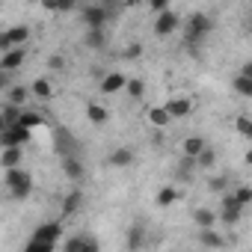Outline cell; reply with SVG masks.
I'll return each instance as SVG.
<instances>
[{
  "label": "cell",
  "mask_w": 252,
  "mask_h": 252,
  "mask_svg": "<svg viewBox=\"0 0 252 252\" xmlns=\"http://www.w3.org/2000/svg\"><path fill=\"white\" fill-rule=\"evenodd\" d=\"M211 30H214L211 15H205V12H193V15L187 18V24H184V39H187V45L193 48V45H199Z\"/></svg>",
  "instance_id": "1"
},
{
  "label": "cell",
  "mask_w": 252,
  "mask_h": 252,
  "mask_svg": "<svg viewBox=\"0 0 252 252\" xmlns=\"http://www.w3.org/2000/svg\"><path fill=\"white\" fill-rule=\"evenodd\" d=\"M6 187H9V193L15 196V199H27L30 193H33V175L27 172V169H6Z\"/></svg>",
  "instance_id": "2"
},
{
  "label": "cell",
  "mask_w": 252,
  "mask_h": 252,
  "mask_svg": "<svg viewBox=\"0 0 252 252\" xmlns=\"http://www.w3.org/2000/svg\"><path fill=\"white\" fill-rule=\"evenodd\" d=\"M80 18H83L86 30H104L110 21V6L107 3H89L80 9Z\"/></svg>",
  "instance_id": "3"
},
{
  "label": "cell",
  "mask_w": 252,
  "mask_h": 252,
  "mask_svg": "<svg viewBox=\"0 0 252 252\" xmlns=\"http://www.w3.org/2000/svg\"><path fill=\"white\" fill-rule=\"evenodd\" d=\"M30 140H33V131L21 128V125H9V128L0 134V149H21Z\"/></svg>",
  "instance_id": "4"
},
{
  "label": "cell",
  "mask_w": 252,
  "mask_h": 252,
  "mask_svg": "<svg viewBox=\"0 0 252 252\" xmlns=\"http://www.w3.org/2000/svg\"><path fill=\"white\" fill-rule=\"evenodd\" d=\"M63 237V225L60 222H42L33 228V243H48V246H57V240Z\"/></svg>",
  "instance_id": "5"
},
{
  "label": "cell",
  "mask_w": 252,
  "mask_h": 252,
  "mask_svg": "<svg viewBox=\"0 0 252 252\" xmlns=\"http://www.w3.org/2000/svg\"><path fill=\"white\" fill-rule=\"evenodd\" d=\"M178 27H181V18H178L172 9H166V12H160L158 21H155V36H172Z\"/></svg>",
  "instance_id": "6"
},
{
  "label": "cell",
  "mask_w": 252,
  "mask_h": 252,
  "mask_svg": "<svg viewBox=\"0 0 252 252\" xmlns=\"http://www.w3.org/2000/svg\"><path fill=\"white\" fill-rule=\"evenodd\" d=\"M240 217H243V208L234 202V196H231V193H225V196H222V214H220V220H222L225 225H237V222H240Z\"/></svg>",
  "instance_id": "7"
},
{
  "label": "cell",
  "mask_w": 252,
  "mask_h": 252,
  "mask_svg": "<svg viewBox=\"0 0 252 252\" xmlns=\"http://www.w3.org/2000/svg\"><path fill=\"white\" fill-rule=\"evenodd\" d=\"M24 60H27V48H12V51H6L3 57H0V71L9 74V71L21 68V63H24Z\"/></svg>",
  "instance_id": "8"
},
{
  "label": "cell",
  "mask_w": 252,
  "mask_h": 252,
  "mask_svg": "<svg viewBox=\"0 0 252 252\" xmlns=\"http://www.w3.org/2000/svg\"><path fill=\"white\" fill-rule=\"evenodd\" d=\"M163 110H166V116H169V119H184V116L193 110V104H190V98L175 95V98H169V101L163 104Z\"/></svg>",
  "instance_id": "9"
},
{
  "label": "cell",
  "mask_w": 252,
  "mask_h": 252,
  "mask_svg": "<svg viewBox=\"0 0 252 252\" xmlns=\"http://www.w3.org/2000/svg\"><path fill=\"white\" fill-rule=\"evenodd\" d=\"M3 33H6L9 48H24V45L30 42V27H27V24H15V27H9V30H3Z\"/></svg>",
  "instance_id": "10"
},
{
  "label": "cell",
  "mask_w": 252,
  "mask_h": 252,
  "mask_svg": "<svg viewBox=\"0 0 252 252\" xmlns=\"http://www.w3.org/2000/svg\"><path fill=\"white\" fill-rule=\"evenodd\" d=\"M57 152H60L63 158H77V143H74V137H71L65 128L57 131Z\"/></svg>",
  "instance_id": "11"
},
{
  "label": "cell",
  "mask_w": 252,
  "mask_h": 252,
  "mask_svg": "<svg viewBox=\"0 0 252 252\" xmlns=\"http://www.w3.org/2000/svg\"><path fill=\"white\" fill-rule=\"evenodd\" d=\"M205 146H208V140H205V137H199V134H190V137L181 143V152H184V158L196 160V158L205 152Z\"/></svg>",
  "instance_id": "12"
},
{
  "label": "cell",
  "mask_w": 252,
  "mask_h": 252,
  "mask_svg": "<svg viewBox=\"0 0 252 252\" xmlns=\"http://www.w3.org/2000/svg\"><path fill=\"white\" fill-rule=\"evenodd\" d=\"M125 83H128V77H125L122 71H110V74H104V77H101V92H107V95L122 92V89H125Z\"/></svg>",
  "instance_id": "13"
},
{
  "label": "cell",
  "mask_w": 252,
  "mask_h": 252,
  "mask_svg": "<svg viewBox=\"0 0 252 252\" xmlns=\"http://www.w3.org/2000/svg\"><path fill=\"white\" fill-rule=\"evenodd\" d=\"M134 149H128V146H122V149H116V152H110V158H107V163L110 166H116V169H125V166H131L134 163Z\"/></svg>",
  "instance_id": "14"
},
{
  "label": "cell",
  "mask_w": 252,
  "mask_h": 252,
  "mask_svg": "<svg viewBox=\"0 0 252 252\" xmlns=\"http://www.w3.org/2000/svg\"><path fill=\"white\" fill-rule=\"evenodd\" d=\"M83 202H86L83 190H71V193H65V196H63V217H71V214H77V211L83 208Z\"/></svg>",
  "instance_id": "15"
},
{
  "label": "cell",
  "mask_w": 252,
  "mask_h": 252,
  "mask_svg": "<svg viewBox=\"0 0 252 252\" xmlns=\"http://www.w3.org/2000/svg\"><path fill=\"white\" fill-rule=\"evenodd\" d=\"M24 160V149H3L0 152V166L3 169H18Z\"/></svg>",
  "instance_id": "16"
},
{
  "label": "cell",
  "mask_w": 252,
  "mask_h": 252,
  "mask_svg": "<svg viewBox=\"0 0 252 252\" xmlns=\"http://www.w3.org/2000/svg\"><path fill=\"white\" fill-rule=\"evenodd\" d=\"M63 172H65L71 181H83V175H86L80 158H63Z\"/></svg>",
  "instance_id": "17"
},
{
  "label": "cell",
  "mask_w": 252,
  "mask_h": 252,
  "mask_svg": "<svg viewBox=\"0 0 252 252\" xmlns=\"http://www.w3.org/2000/svg\"><path fill=\"white\" fill-rule=\"evenodd\" d=\"M30 95H33V98H39V101H48V98L54 95L51 80H48V77H36V80H33V86H30Z\"/></svg>",
  "instance_id": "18"
},
{
  "label": "cell",
  "mask_w": 252,
  "mask_h": 252,
  "mask_svg": "<svg viewBox=\"0 0 252 252\" xmlns=\"http://www.w3.org/2000/svg\"><path fill=\"white\" fill-rule=\"evenodd\" d=\"M83 45L92 48V51H101L107 45V30H86L83 33Z\"/></svg>",
  "instance_id": "19"
},
{
  "label": "cell",
  "mask_w": 252,
  "mask_h": 252,
  "mask_svg": "<svg viewBox=\"0 0 252 252\" xmlns=\"http://www.w3.org/2000/svg\"><path fill=\"white\" fill-rule=\"evenodd\" d=\"M199 243L205 246V249H222L225 246V240L214 231V228H202V234H199Z\"/></svg>",
  "instance_id": "20"
},
{
  "label": "cell",
  "mask_w": 252,
  "mask_h": 252,
  "mask_svg": "<svg viewBox=\"0 0 252 252\" xmlns=\"http://www.w3.org/2000/svg\"><path fill=\"white\" fill-rule=\"evenodd\" d=\"M18 125H21V128H27V131H33V128H42V125H45V116L42 113H33V110H24L21 119H18Z\"/></svg>",
  "instance_id": "21"
},
{
  "label": "cell",
  "mask_w": 252,
  "mask_h": 252,
  "mask_svg": "<svg viewBox=\"0 0 252 252\" xmlns=\"http://www.w3.org/2000/svg\"><path fill=\"white\" fill-rule=\"evenodd\" d=\"M86 119H89L92 125H104V122L110 119V113H107V107H101V104H86Z\"/></svg>",
  "instance_id": "22"
},
{
  "label": "cell",
  "mask_w": 252,
  "mask_h": 252,
  "mask_svg": "<svg viewBox=\"0 0 252 252\" xmlns=\"http://www.w3.org/2000/svg\"><path fill=\"white\" fill-rule=\"evenodd\" d=\"M175 199H178V187L166 184V187H160V190H158V208H169Z\"/></svg>",
  "instance_id": "23"
},
{
  "label": "cell",
  "mask_w": 252,
  "mask_h": 252,
  "mask_svg": "<svg viewBox=\"0 0 252 252\" xmlns=\"http://www.w3.org/2000/svg\"><path fill=\"white\" fill-rule=\"evenodd\" d=\"M146 243V228L143 225H131L128 228V249H140Z\"/></svg>",
  "instance_id": "24"
},
{
  "label": "cell",
  "mask_w": 252,
  "mask_h": 252,
  "mask_svg": "<svg viewBox=\"0 0 252 252\" xmlns=\"http://www.w3.org/2000/svg\"><path fill=\"white\" fill-rule=\"evenodd\" d=\"M193 220H196L202 228H211V225L217 222V214H214V211H208V208H196V211H193Z\"/></svg>",
  "instance_id": "25"
},
{
  "label": "cell",
  "mask_w": 252,
  "mask_h": 252,
  "mask_svg": "<svg viewBox=\"0 0 252 252\" xmlns=\"http://www.w3.org/2000/svg\"><path fill=\"white\" fill-rule=\"evenodd\" d=\"M149 122L155 125V128H166L172 119L166 116V110H163V107H152V110H149Z\"/></svg>",
  "instance_id": "26"
},
{
  "label": "cell",
  "mask_w": 252,
  "mask_h": 252,
  "mask_svg": "<svg viewBox=\"0 0 252 252\" xmlns=\"http://www.w3.org/2000/svg\"><path fill=\"white\" fill-rule=\"evenodd\" d=\"M27 98H30V89L27 86H9V104L12 107H21Z\"/></svg>",
  "instance_id": "27"
},
{
  "label": "cell",
  "mask_w": 252,
  "mask_h": 252,
  "mask_svg": "<svg viewBox=\"0 0 252 252\" xmlns=\"http://www.w3.org/2000/svg\"><path fill=\"white\" fill-rule=\"evenodd\" d=\"M193 163H196V166H202V169H211V166L217 163V152H214L211 146H205V152H202V155H199Z\"/></svg>",
  "instance_id": "28"
},
{
  "label": "cell",
  "mask_w": 252,
  "mask_h": 252,
  "mask_svg": "<svg viewBox=\"0 0 252 252\" xmlns=\"http://www.w3.org/2000/svg\"><path fill=\"white\" fill-rule=\"evenodd\" d=\"M231 196H234V202H237L240 208H246V205L252 202V187H249V184H240V187H234Z\"/></svg>",
  "instance_id": "29"
},
{
  "label": "cell",
  "mask_w": 252,
  "mask_h": 252,
  "mask_svg": "<svg viewBox=\"0 0 252 252\" xmlns=\"http://www.w3.org/2000/svg\"><path fill=\"white\" fill-rule=\"evenodd\" d=\"M234 128H237L240 137H252V119H249L246 113H240V116L234 119Z\"/></svg>",
  "instance_id": "30"
},
{
  "label": "cell",
  "mask_w": 252,
  "mask_h": 252,
  "mask_svg": "<svg viewBox=\"0 0 252 252\" xmlns=\"http://www.w3.org/2000/svg\"><path fill=\"white\" fill-rule=\"evenodd\" d=\"M231 86H234V92H237V95L252 98V80H249V77H234V80H231Z\"/></svg>",
  "instance_id": "31"
},
{
  "label": "cell",
  "mask_w": 252,
  "mask_h": 252,
  "mask_svg": "<svg viewBox=\"0 0 252 252\" xmlns=\"http://www.w3.org/2000/svg\"><path fill=\"white\" fill-rule=\"evenodd\" d=\"M21 113H24V110H21V107H12V104H6L3 110H0V116H3V122H6V125H18Z\"/></svg>",
  "instance_id": "32"
},
{
  "label": "cell",
  "mask_w": 252,
  "mask_h": 252,
  "mask_svg": "<svg viewBox=\"0 0 252 252\" xmlns=\"http://www.w3.org/2000/svg\"><path fill=\"white\" fill-rule=\"evenodd\" d=\"M86 237H89V234H74V237H68V240L63 243V252H80L83 243H86Z\"/></svg>",
  "instance_id": "33"
},
{
  "label": "cell",
  "mask_w": 252,
  "mask_h": 252,
  "mask_svg": "<svg viewBox=\"0 0 252 252\" xmlns=\"http://www.w3.org/2000/svg\"><path fill=\"white\" fill-rule=\"evenodd\" d=\"M125 89H128V95H131V98H143V92H146V83H143L140 77H134V80H128V83H125Z\"/></svg>",
  "instance_id": "34"
},
{
  "label": "cell",
  "mask_w": 252,
  "mask_h": 252,
  "mask_svg": "<svg viewBox=\"0 0 252 252\" xmlns=\"http://www.w3.org/2000/svg\"><path fill=\"white\" fill-rule=\"evenodd\" d=\"M48 68H51V71H63V68H65V57H63V54H54V57L48 60Z\"/></svg>",
  "instance_id": "35"
},
{
  "label": "cell",
  "mask_w": 252,
  "mask_h": 252,
  "mask_svg": "<svg viewBox=\"0 0 252 252\" xmlns=\"http://www.w3.org/2000/svg\"><path fill=\"white\" fill-rule=\"evenodd\" d=\"M54 249H57V246H48V243H33V240H30L24 252H54Z\"/></svg>",
  "instance_id": "36"
},
{
  "label": "cell",
  "mask_w": 252,
  "mask_h": 252,
  "mask_svg": "<svg viewBox=\"0 0 252 252\" xmlns=\"http://www.w3.org/2000/svg\"><path fill=\"white\" fill-rule=\"evenodd\" d=\"M125 57H128V60H137V57H143V45H140V42L128 45V51H125Z\"/></svg>",
  "instance_id": "37"
},
{
  "label": "cell",
  "mask_w": 252,
  "mask_h": 252,
  "mask_svg": "<svg viewBox=\"0 0 252 252\" xmlns=\"http://www.w3.org/2000/svg\"><path fill=\"white\" fill-rule=\"evenodd\" d=\"M149 9L160 15V12H166V9H169V3H166V0H152V3H149Z\"/></svg>",
  "instance_id": "38"
},
{
  "label": "cell",
  "mask_w": 252,
  "mask_h": 252,
  "mask_svg": "<svg viewBox=\"0 0 252 252\" xmlns=\"http://www.w3.org/2000/svg\"><path fill=\"white\" fill-rule=\"evenodd\" d=\"M208 187L220 193V190H225V187H228V178H211V184H208Z\"/></svg>",
  "instance_id": "39"
},
{
  "label": "cell",
  "mask_w": 252,
  "mask_h": 252,
  "mask_svg": "<svg viewBox=\"0 0 252 252\" xmlns=\"http://www.w3.org/2000/svg\"><path fill=\"white\" fill-rule=\"evenodd\" d=\"M80 252H101V249H98V240H95V237H86V243H83Z\"/></svg>",
  "instance_id": "40"
},
{
  "label": "cell",
  "mask_w": 252,
  "mask_h": 252,
  "mask_svg": "<svg viewBox=\"0 0 252 252\" xmlns=\"http://www.w3.org/2000/svg\"><path fill=\"white\" fill-rule=\"evenodd\" d=\"M237 77H249V80H252V63H243L240 71H237Z\"/></svg>",
  "instance_id": "41"
},
{
  "label": "cell",
  "mask_w": 252,
  "mask_h": 252,
  "mask_svg": "<svg viewBox=\"0 0 252 252\" xmlns=\"http://www.w3.org/2000/svg\"><path fill=\"white\" fill-rule=\"evenodd\" d=\"M6 128H9V125H6V122H3V116H0V134H3V131H6Z\"/></svg>",
  "instance_id": "42"
}]
</instances>
